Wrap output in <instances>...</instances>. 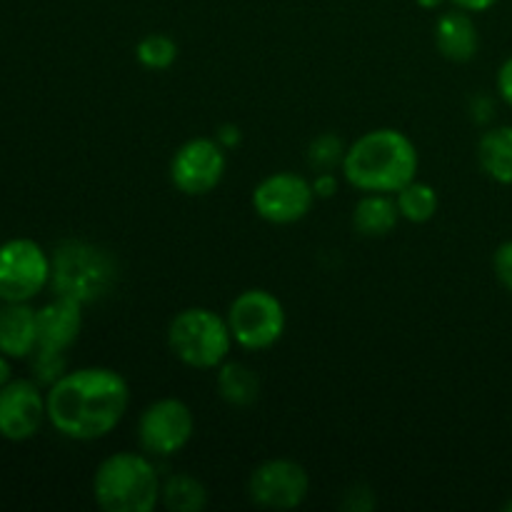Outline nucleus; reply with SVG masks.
I'll use <instances>...</instances> for the list:
<instances>
[{
	"label": "nucleus",
	"instance_id": "obj_1",
	"mask_svg": "<svg viewBox=\"0 0 512 512\" xmlns=\"http://www.w3.org/2000/svg\"><path fill=\"white\" fill-rule=\"evenodd\" d=\"M48 423L63 438L90 443L118 428L130 405V388L113 368H80L60 375L45 393Z\"/></svg>",
	"mask_w": 512,
	"mask_h": 512
},
{
	"label": "nucleus",
	"instance_id": "obj_2",
	"mask_svg": "<svg viewBox=\"0 0 512 512\" xmlns=\"http://www.w3.org/2000/svg\"><path fill=\"white\" fill-rule=\"evenodd\" d=\"M418 148L395 128H378L360 135L343 158V173L363 193H398L418 175Z\"/></svg>",
	"mask_w": 512,
	"mask_h": 512
},
{
	"label": "nucleus",
	"instance_id": "obj_3",
	"mask_svg": "<svg viewBox=\"0 0 512 512\" xmlns=\"http://www.w3.org/2000/svg\"><path fill=\"white\" fill-rule=\"evenodd\" d=\"M160 493V475L145 455L115 453L95 470L93 495L105 512H150Z\"/></svg>",
	"mask_w": 512,
	"mask_h": 512
},
{
	"label": "nucleus",
	"instance_id": "obj_4",
	"mask_svg": "<svg viewBox=\"0 0 512 512\" xmlns=\"http://www.w3.org/2000/svg\"><path fill=\"white\" fill-rule=\"evenodd\" d=\"M228 320L208 308L180 310L168 328V345L175 358L188 368H220L233 348Z\"/></svg>",
	"mask_w": 512,
	"mask_h": 512
},
{
	"label": "nucleus",
	"instance_id": "obj_5",
	"mask_svg": "<svg viewBox=\"0 0 512 512\" xmlns=\"http://www.w3.org/2000/svg\"><path fill=\"white\" fill-rule=\"evenodd\" d=\"M50 263H53L50 283H53L55 295H65L78 303H95L115 283L113 258L90 243H80V240L60 243Z\"/></svg>",
	"mask_w": 512,
	"mask_h": 512
},
{
	"label": "nucleus",
	"instance_id": "obj_6",
	"mask_svg": "<svg viewBox=\"0 0 512 512\" xmlns=\"http://www.w3.org/2000/svg\"><path fill=\"white\" fill-rule=\"evenodd\" d=\"M53 263L43 245L30 238H13L0 245V300L30 303L50 283Z\"/></svg>",
	"mask_w": 512,
	"mask_h": 512
},
{
	"label": "nucleus",
	"instance_id": "obj_7",
	"mask_svg": "<svg viewBox=\"0 0 512 512\" xmlns=\"http://www.w3.org/2000/svg\"><path fill=\"white\" fill-rule=\"evenodd\" d=\"M228 325L233 340L245 350H268L283 338L285 308L273 293L253 288L230 303Z\"/></svg>",
	"mask_w": 512,
	"mask_h": 512
},
{
	"label": "nucleus",
	"instance_id": "obj_8",
	"mask_svg": "<svg viewBox=\"0 0 512 512\" xmlns=\"http://www.w3.org/2000/svg\"><path fill=\"white\" fill-rule=\"evenodd\" d=\"M195 430L193 410L178 398H163L150 403L138 420L140 448L155 458L178 455L190 443Z\"/></svg>",
	"mask_w": 512,
	"mask_h": 512
},
{
	"label": "nucleus",
	"instance_id": "obj_9",
	"mask_svg": "<svg viewBox=\"0 0 512 512\" xmlns=\"http://www.w3.org/2000/svg\"><path fill=\"white\" fill-rule=\"evenodd\" d=\"M310 478L295 460H265L250 473L248 495L253 505L265 510H295L305 503Z\"/></svg>",
	"mask_w": 512,
	"mask_h": 512
},
{
	"label": "nucleus",
	"instance_id": "obj_10",
	"mask_svg": "<svg viewBox=\"0 0 512 512\" xmlns=\"http://www.w3.org/2000/svg\"><path fill=\"white\" fill-rule=\"evenodd\" d=\"M313 183L298 173H275L260 180L253 190V210L273 225L303 220L315 203Z\"/></svg>",
	"mask_w": 512,
	"mask_h": 512
},
{
	"label": "nucleus",
	"instance_id": "obj_11",
	"mask_svg": "<svg viewBox=\"0 0 512 512\" xmlns=\"http://www.w3.org/2000/svg\"><path fill=\"white\" fill-rule=\"evenodd\" d=\"M225 148L213 138H193L175 150L170 160V180L185 195H205L220 185L225 175Z\"/></svg>",
	"mask_w": 512,
	"mask_h": 512
},
{
	"label": "nucleus",
	"instance_id": "obj_12",
	"mask_svg": "<svg viewBox=\"0 0 512 512\" xmlns=\"http://www.w3.org/2000/svg\"><path fill=\"white\" fill-rule=\"evenodd\" d=\"M48 420V403L35 380H10L0 388V438L30 440Z\"/></svg>",
	"mask_w": 512,
	"mask_h": 512
},
{
	"label": "nucleus",
	"instance_id": "obj_13",
	"mask_svg": "<svg viewBox=\"0 0 512 512\" xmlns=\"http://www.w3.org/2000/svg\"><path fill=\"white\" fill-rule=\"evenodd\" d=\"M83 330V303L55 295L38 310V350L65 353Z\"/></svg>",
	"mask_w": 512,
	"mask_h": 512
},
{
	"label": "nucleus",
	"instance_id": "obj_14",
	"mask_svg": "<svg viewBox=\"0 0 512 512\" xmlns=\"http://www.w3.org/2000/svg\"><path fill=\"white\" fill-rule=\"evenodd\" d=\"M38 350V310L28 303H5L0 308V353L10 360L28 358Z\"/></svg>",
	"mask_w": 512,
	"mask_h": 512
},
{
	"label": "nucleus",
	"instance_id": "obj_15",
	"mask_svg": "<svg viewBox=\"0 0 512 512\" xmlns=\"http://www.w3.org/2000/svg\"><path fill=\"white\" fill-rule=\"evenodd\" d=\"M435 43L438 50L453 63H468L480 48L478 25L473 23L468 10H450L440 15L435 25Z\"/></svg>",
	"mask_w": 512,
	"mask_h": 512
},
{
	"label": "nucleus",
	"instance_id": "obj_16",
	"mask_svg": "<svg viewBox=\"0 0 512 512\" xmlns=\"http://www.w3.org/2000/svg\"><path fill=\"white\" fill-rule=\"evenodd\" d=\"M400 220L398 200L388 193H365L353 210V228L365 238H383L393 233Z\"/></svg>",
	"mask_w": 512,
	"mask_h": 512
},
{
	"label": "nucleus",
	"instance_id": "obj_17",
	"mask_svg": "<svg viewBox=\"0 0 512 512\" xmlns=\"http://www.w3.org/2000/svg\"><path fill=\"white\" fill-rule=\"evenodd\" d=\"M478 163L495 183L512 185V125H500L480 138Z\"/></svg>",
	"mask_w": 512,
	"mask_h": 512
},
{
	"label": "nucleus",
	"instance_id": "obj_18",
	"mask_svg": "<svg viewBox=\"0 0 512 512\" xmlns=\"http://www.w3.org/2000/svg\"><path fill=\"white\" fill-rule=\"evenodd\" d=\"M218 393L235 408H248L258 400L260 380L253 368L243 363H223L218 370Z\"/></svg>",
	"mask_w": 512,
	"mask_h": 512
},
{
	"label": "nucleus",
	"instance_id": "obj_19",
	"mask_svg": "<svg viewBox=\"0 0 512 512\" xmlns=\"http://www.w3.org/2000/svg\"><path fill=\"white\" fill-rule=\"evenodd\" d=\"M160 500L165 503V508L173 512H200L208 505V493H205V485L198 478L178 473L163 485Z\"/></svg>",
	"mask_w": 512,
	"mask_h": 512
},
{
	"label": "nucleus",
	"instance_id": "obj_20",
	"mask_svg": "<svg viewBox=\"0 0 512 512\" xmlns=\"http://www.w3.org/2000/svg\"><path fill=\"white\" fill-rule=\"evenodd\" d=\"M398 210L400 218L410 220V223H428L435 213H438V190L428 183H420V180H410L405 188H400L398 193Z\"/></svg>",
	"mask_w": 512,
	"mask_h": 512
},
{
	"label": "nucleus",
	"instance_id": "obj_21",
	"mask_svg": "<svg viewBox=\"0 0 512 512\" xmlns=\"http://www.w3.org/2000/svg\"><path fill=\"white\" fill-rule=\"evenodd\" d=\"M135 58L140 65L150 70H165L175 63L178 58V43L163 33L145 35L138 45H135Z\"/></svg>",
	"mask_w": 512,
	"mask_h": 512
},
{
	"label": "nucleus",
	"instance_id": "obj_22",
	"mask_svg": "<svg viewBox=\"0 0 512 512\" xmlns=\"http://www.w3.org/2000/svg\"><path fill=\"white\" fill-rule=\"evenodd\" d=\"M343 158V145H340V140L333 138V135H323V138L315 140L313 148H310V165L323 170V173H330L335 165L343 163Z\"/></svg>",
	"mask_w": 512,
	"mask_h": 512
},
{
	"label": "nucleus",
	"instance_id": "obj_23",
	"mask_svg": "<svg viewBox=\"0 0 512 512\" xmlns=\"http://www.w3.org/2000/svg\"><path fill=\"white\" fill-rule=\"evenodd\" d=\"M33 370H35V383L40 385H53L60 375H65V360L63 353H48V350H35Z\"/></svg>",
	"mask_w": 512,
	"mask_h": 512
},
{
	"label": "nucleus",
	"instance_id": "obj_24",
	"mask_svg": "<svg viewBox=\"0 0 512 512\" xmlns=\"http://www.w3.org/2000/svg\"><path fill=\"white\" fill-rule=\"evenodd\" d=\"M493 270H495V278L503 283V288L512 293V240H508V243H503L498 250H495Z\"/></svg>",
	"mask_w": 512,
	"mask_h": 512
},
{
	"label": "nucleus",
	"instance_id": "obj_25",
	"mask_svg": "<svg viewBox=\"0 0 512 512\" xmlns=\"http://www.w3.org/2000/svg\"><path fill=\"white\" fill-rule=\"evenodd\" d=\"M498 93L500 98L512 108V55L500 65L498 70Z\"/></svg>",
	"mask_w": 512,
	"mask_h": 512
},
{
	"label": "nucleus",
	"instance_id": "obj_26",
	"mask_svg": "<svg viewBox=\"0 0 512 512\" xmlns=\"http://www.w3.org/2000/svg\"><path fill=\"white\" fill-rule=\"evenodd\" d=\"M335 188H338V180H335L333 173H320L318 180L313 183V190L318 198H330L335 193Z\"/></svg>",
	"mask_w": 512,
	"mask_h": 512
},
{
	"label": "nucleus",
	"instance_id": "obj_27",
	"mask_svg": "<svg viewBox=\"0 0 512 512\" xmlns=\"http://www.w3.org/2000/svg\"><path fill=\"white\" fill-rule=\"evenodd\" d=\"M218 140L223 148H235V145L240 143V130L235 128V125H223V128L218 130Z\"/></svg>",
	"mask_w": 512,
	"mask_h": 512
},
{
	"label": "nucleus",
	"instance_id": "obj_28",
	"mask_svg": "<svg viewBox=\"0 0 512 512\" xmlns=\"http://www.w3.org/2000/svg\"><path fill=\"white\" fill-rule=\"evenodd\" d=\"M460 10H468V13H483V10L493 8L498 0H453Z\"/></svg>",
	"mask_w": 512,
	"mask_h": 512
},
{
	"label": "nucleus",
	"instance_id": "obj_29",
	"mask_svg": "<svg viewBox=\"0 0 512 512\" xmlns=\"http://www.w3.org/2000/svg\"><path fill=\"white\" fill-rule=\"evenodd\" d=\"M13 380V368H10V358L8 355L0 353V388H3L5 383H10Z\"/></svg>",
	"mask_w": 512,
	"mask_h": 512
},
{
	"label": "nucleus",
	"instance_id": "obj_30",
	"mask_svg": "<svg viewBox=\"0 0 512 512\" xmlns=\"http://www.w3.org/2000/svg\"><path fill=\"white\" fill-rule=\"evenodd\" d=\"M415 3H418L420 8H425V10H435V8H440L445 0H415Z\"/></svg>",
	"mask_w": 512,
	"mask_h": 512
},
{
	"label": "nucleus",
	"instance_id": "obj_31",
	"mask_svg": "<svg viewBox=\"0 0 512 512\" xmlns=\"http://www.w3.org/2000/svg\"><path fill=\"white\" fill-rule=\"evenodd\" d=\"M505 512H512V500H508V503H505Z\"/></svg>",
	"mask_w": 512,
	"mask_h": 512
}]
</instances>
